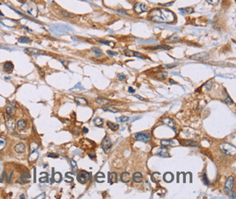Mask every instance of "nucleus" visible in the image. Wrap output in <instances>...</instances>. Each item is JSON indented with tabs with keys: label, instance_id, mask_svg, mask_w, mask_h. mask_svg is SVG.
<instances>
[{
	"label": "nucleus",
	"instance_id": "nucleus-2",
	"mask_svg": "<svg viewBox=\"0 0 236 199\" xmlns=\"http://www.w3.org/2000/svg\"><path fill=\"white\" fill-rule=\"evenodd\" d=\"M219 149L222 153L225 154L230 156H235L236 153V148L235 146L228 143H222L219 145Z\"/></svg>",
	"mask_w": 236,
	"mask_h": 199
},
{
	"label": "nucleus",
	"instance_id": "nucleus-22",
	"mask_svg": "<svg viewBox=\"0 0 236 199\" xmlns=\"http://www.w3.org/2000/svg\"><path fill=\"white\" fill-rule=\"evenodd\" d=\"M161 145L162 146H173L174 145V142L172 140L169 139H163L161 141Z\"/></svg>",
	"mask_w": 236,
	"mask_h": 199
},
{
	"label": "nucleus",
	"instance_id": "nucleus-61",
	"mask_svg": "<svg viewBox=\"0 0 236 199\" xmlns=\"http://www.w3.org/2000/svg\"><path fill=\"white\" fill-rule=\"evenodd\" d=\"M20 199H25V196L23 195V194H22L20 196Z\"/></svg>",
	"mask_w": 236,
	"mask_h": 199
},
{
	"label": "nucleus",
	"instance_id": "nucleus-37",
	"mask_svg": "<svg viewBox=\"0 0 236 199\" xmlns=\"http://www.w3.org/2000/svg\"><path fill=\"white\" fill-rule=\"evenodd\" d=\"M37 156H38V153L36 152V151H34V152H31V154L29 156V159L28 160L30 161H34L37 159Z\"/></svg>",
	"mask_w": 236,
	"mask_h": 199
},
{
	"label": "nucleus",
	"instance_id": "nucleus-60",
	"mask_svg": "<svg viewBox=\"0 0 236 199\" xmlns=\"http://www.w3.org/2000/svg\"><path fill=\"white\" fill-rule=\"evenodd\" d=\"M169 83H171V84H177L175 82H174V80H173L172 79H169Z\"/></svg>",
	"mask_w": 236,
	"mask_h": 199
},
{
	"label": "nucleus",
	"instance_id": "nucleus-32",
	"mask_svg": "<svg viewBox=\"0 0 236 199\" xmlns=\"http://www.w3.org/2000/svg\"><path fill=\"white\" fill-rule=\"evenodd\" d=\"M103 111H110V112H113V113H116L118 111V110L116 108H113L112 106H107V107H105L102 109Z\"/></svg>",
	"mask_w": 236,
	"mask_h": 199
},
{
	"label": "nucleus",
	"instance_id": "nucleus-45",
	"mask_svg": "<svg viewBox=\"0 0 236 199\" xmlns=\"http://www.w3.org/2000/svg\"><path fill=\"white\" fill-rule=\"evenodd\" d=\"M81 132V129L79 127H75L73 130V133L74 135H79Z\"/></svg>",
	"mask_w": 236,
	"mask_h": 199
},
{
	"label": "nucleus",
	"instance_id": "nucleus-12",
	"mask_svg": "<svg viewBox=\"0 0 236 199\" xmlns=\"http://www.w3.org/2000/svg\"><path fill=\"white\" fill-rule=\"evenodd\" d=\"M162 123L164 124V125H166L167 126L170 127L173 130H176L175 128V122L172 119V118H169V117H165L162 119Z\"/></svg>",
	"mask_w": 236,
	"mask_h": 199
},
{
	"label": "nucleus",
	"instance_id": "nucleus-46",
	"mask_svg": "<svg viewBox=\"0 0 236 199\" xmlns=\"http://www.w3.org/2000/svg\"><path fill=\"white\" fill-rule=\"evenodd\" d=\"M118 78L120 81H122L125 79H127V76L124 74H118Z\"/></svg>",
	"mask_w": 236,
	"mask_h": 199
},
{
	"label": "nucleus",
	"instance_id": "nucleus-54",
	"mask_svg": "<svg viewBox=\"0 0 236 199\" xmlns=\"http://www.w3.org/2000/svg\"><path fill=\"white\" fill-rule=\"evenodd\" d=\"M75 88H79V89H84L83 88H82V86H81V83H79L75 87H73V88H71V90H73V89H75Z\"/></svg>",
	"mask_w": 236,
	"mask_h": 199
},
{
	"label": "nucleus",
	"instance_id": "nucleus-24",
	"mask_svg": "<svg viewBox=\"0 0 236 199\" xmlns=\"http://www.w3.org/2000/svg\"><path fill=\"white\" fill-rule=\"evenodd\" d=\"M180 12L182 15H188L193 12L192 7H185V8H180Z\"/></svg>",
	"mask_w": 236,
	"mask_h": 199
},
{
	"label": "nucleus",
	"instance_id": "nucleus-26",
	"mask_svg": "<svg viewBox=\"0 0 236 199\" xmlns=\"http://www.w3.org/2000/svg\"><path fill=\"white\" fill-rule=\"evenodd\" d=\"M107 125L108 127L113 131H116L118 129V127L119 125L118 124H114L111 122H107Z\"/></svg>",
	"mask_w": 236,
	"mask_h": 199
},
{
	"label": "nucleus",
	"instance_id": "nucleus-38",
	"mask_svg": "<svg viewBox=\"0 0 236 199\" xmlns=\"http://www.w3.org/2000/svg\"><path fill=\"white\" fill-rule=\"evenodd\" d=\"M172 47H168V46H156V47H154L153 48H151V49H165V50H168L170 49Z\"/></svg>",
	"mask_w": 236,
	"mask_h": 199
},
{
	"label": "nucleus",
	"instance_id": "nucleus-19",
	"mask_svg": "<svg viewBox=\"0 0 236 199\" xmlns=\"http://www.w3.org/2000/svg\"><path fill=\"white\" fill-rule=\"evenodd\" d=\"M233 185H234V178L233 177L230 176L227 182H226V184H225V189H227V190H232V188H233Z\"/></svg>",
	"mask_w": 236,
	"mask_h": 199
},
{
	"label": "nucleus",
	"instance_id": "nucleus-23",
	"mask_svg": "<svg viewBox=\"0 0 236 199\" xmlns=\"http://www.w3.org/2000/svg\"><path fill=\"white\" fill-rule=\"evenodd\" d=\"M96 102L100 106H105V105H108V104H109L110 103L109 100L106 99L105 98H97L96 99Z\"/></svg>",
	"mask_w": 236,
	"mask_h": 199
},
{
	"label": "nucleus",
	"instance_id": "nucleus-7",
	"mask_svg": "<svg viewBox=\"0 0 236 199\" xmlns=\"http://www.w3.org/2000/svg\"><path fill=\"white\" fill-rule=\"evenodd\" d=\"M101 146L102 148V149L104 150L105 153H108L110 150L111 149V146H112V143H111V141L109 137H105L102 143H101Z\"/></svg>",
	"mask_w": 236,
	"mask_h": 199
},
{
	"label": "nucleus",
	"instance_id": "nucleus-30",
	"mask_svg": "<svg viewBox=\"0 0 236 199\" xmlns=\"http://www.w3.org/2000/svg\"><path fill=\"white\" fill-rule=\"evenodd\" d=\"M26 122L24 120H23V119L19 120V121L17 122V127H18L19 130H23V129H24V128L26 127Z\"/></svg>",
	"mask_w": 236,
	"mask_h": 199
},
{
	"label": "nucleus",
	"instance_id": "nucleus-1",
	"mask_svg": "<svg viewBox=\"0 0 236 199\" xmlns=\"http://www.w3.org/2000/svg\"><path fill=\"white\" fill-rule=\"evenodd\" d=\"M150 20L157 23H172L174 20V15L166 9H154L148 14Z\"/></svg>",
	"mask_w": 236,
	"mask_h": 199
},
{
	"label": "nucleus",
	"instance_id": "nucleus-11",
	"mask_svg": "<svg viewBox=\"0 0 236 199\" xmlns=\"http://www.w3.org/2000/svg\"><path fill=\"white\" fill-rule=\"evenodd\" d=\"M124 54L127 56H137V57H140L141 59H145V56L142 54H141L140 52L135 51H132V50L129 49L125 50L124 51Z\"/></svg>",
	"mask_w": 236,
	"mask_h": 199
},
{
	"label": "nucleus",
	"instance_id": "nucleus-8",
	"mask_svg": "<svg viewBox=\"0 0 236 199\" xmlns=\"http://www.w3.org/2000/svg\"><path fill=\"white\" fill-rule=\"evenodd\" d=\"M191 59L198 61H205L209 58V54L206 52H200L198 54H195L190 56Z\"/></svg>",
	"mask_w": 236,
	"mask_h": 199
},
{
	"label": "nucleus",
	"instance_id": "nucleus-9",
	"mask_svg": "<svg viewBox=\"0 0 236 199\" xmlns=\"http://www.w3.org/2000/svg\"><path fill=\"white\" fill-rule=\"evenodd\" d=\"M134 9L137 13L140 14V13H142L144 12H146L148 9V7L145 4H143V3H141V2H137V3H136L135 4Z\"/></svg>",
	"mask_w": 236,
	"mask_h": 199
},
{
	"label": "nucleus",
	"instance_id": "nucleus-16",
	"mask_svg": "<svg viewBox=\"0 0 236 199\" xmlns=\"http://www.w3.org/2000/svg\"><path fill=\"white\" fill-rule=\"evenodd\" d=\"M6 125H7V129H8V131L12 133L15 130V124L13 121V119H8L7 122H6Z\"/></svg>",
	"mask_w": 236,
	"mask_h": 199
},
{
	"label": "nucleus",
	"instance_id": "nucleus-27",
	"mask_svg": "<svg viewBox=\"0 0 236 199\" xmlns=\"http://www.w3.org/2000/svg\"><path fill=\"white\" fill-rule=\"evenodd\" d=\"M60 13L62 14V15H63V16H64V17H66V18H71V19H73V18H74V17H76V15H73V14H72V13H70V12H67V11H64V10L61 11V12H60Z\"/></svg>",
	"mask_w": 236,
	"mask_h": 199
},
{
	"label": "nucleus",
	"instance_id": "nucleus-18",
	"mask_svg": "<svg viewBox=\"0 0 236 199\" xmlns=\"http://www.w3.org/2000/svg\"><path fill=\"white\" fill-rule=\"evenodd\" d=\"M161 175L159 172H153L151 174V180L155 183H158L161 181Z\"/></svg>",
	"mask_w": 236,
	"mask_h": 199
},
{
	"label": "nucleus",
	"instance_id": "nucleus-14",
	"mask_svg": "<svg viewBox=\"0 0 236 199\" xmlns=\"http://www.w3.org/2000/svg\"><path fill=\"white\" fill-rule=\"evenodd\" d=\"M132 180L136 183H141L143 181V175L141 172H137L132 175Z\"/></svg>",
	"mask_w": 236,
	"mask_h": 199
},
{
	"label": "nucleus",
	"instance_id": "nucleus-5",
	"mask_svg": "<svg viewBox=\"0 0 236 199\" xmlns=\"http://www.w3.org/2000/svg\"><path fill=\"white\" fill-rule=\"evenodd\" d=\"M81 148L85 150H90L94 149L95 146V143L93 141L87 139V138H83L80 141Z\"/></svg>",
	"mask_w": 236,
	"mask_h": 199
},
{
	"label": "nucleus",
	"instance_id": "nucleus-58",
	"mask_svg": "<svg viewBox=\"0 0 236 199\" xmlns=\"http://www.w3.org/2000/svg\"><path fill=\"white\" fill-rule=\"evenodd\" d=\"M59 60H60V62H61L63 63V64L64 66H65V67H66V64H68V62H66L65 60H64V59H60Z\"/></svg>",
	"mask_w": 236,
	"mask_h": 199
},
{
	"label": "nucleus",
	"instance_id": "nucleus-4",
	"mask_svg": "<svg viewBox=\"0 0 236 199\" xmlns=\"http://www.w3.org/2000/svg\"><path fill=\"white\" fill-rule=\"evenodd\" d=\"M135 138L136 140L140 141L144 143H148L151 141V135L148 133H138L135 135Z\"/></svg>",
	"mask_w": 236,
	"mask_h": 199
},
{
	"label": "nucleus",
	"instance_id": "nucleus-28",
	"mask_svg": "<svg viewBox=\"0 0 236 199\" xmlns=\"http://www.w3.org/2000/svg\"><path fill=\"white\" fill-rule=\"evenodd\" d=\"M104 178H105V175L103 173H102V172H98L95 176L96 180L97 182H99V183H103L104 182V180H103Z\"/></svg>",
	"mask_w": 236,
	"mask_h": 199
},
{
	"label": "nucleus",
	"instance_id": "nucleus-43",
	"mask_svg": "<svg viewBox=\"0 0 236 199\" xmlns=\"http://www.w3.org/2000/svg\"><path fill=\"white\" fill-rule=\"evenodd\" d=\"M6 112L8 115H10L13 112V108L11 106H8L6 109Z\"/></svg>",
	"mask_w": 236,
	"mask_h": 199
},
{
	"label": "nucleus",
	"instance_id": "nucleus-3",
	"mask_svg": "<svg viewBox=\"0 0 236 199\" xmlns=\"http://www.w3.org/2000/svg\"><path fill=\"white\" fill-rule=\"evenodd\" d=\"M90 173H88L84 170H82L77 174L76 178L79 183L82 184H85L90 179Z\"/></svg>",
	"mask_w": 236,
	"mask_h": 199
},
{
	"label": "nucleus",
	"instance_id": "nucleus-48",
	"mask_svg": "<svg viewBox=\"0 0 236 199\" xmlns=\"http://www.w3.org/2000/svg\"><path fill=\"white\" fill-rule=\"evenodd\" d=\"M178 38H179V37H178L177 36H176V35H174H174H172L171 37L168 38V39H166V41H169H169H170V40H173V41H174L175 39H177Z\"/></svg>",
	"mask_w": 236,
	"mask_h": 199
},
{
	"label": "nucleus",
	"instance_id": "nucleus-29",
	"mask_svg": "<svg viewBox=\"0 0 236 199\" xmlns=\"http://www.w3.org/2000/svg\"><path fill=\"white\" fill-rule=\"evenodd\" d=\"M18 41L19 43H22V44H28L31 42V39L26 36H21L18 39Z\"/></svg>",
	"mask_w": 236,
	"mask_h": 199
},
{
	"label": "nucleus",
	"instance_id": "nucleus-21",
	"mask_svg": "<svg viewBox=\"0 0 236 199\" xmlns=\"http://www.w3.org/2000/svg\"><path fill=\"white\" fill-rule=\"evenodd\" d=\"M15 151L19 153H23L26 151V146L23 143H18L15 146Z\"/></svg>",
	"mask_w": 236,
	"mask_h": 199
},
{
	"label": "nucleus",
	"instance_id": "nucleus-47",
	"mask_svg": "<svg viewBox=\"0 0 236 199\" xmlns=\"http://www.w3.org/2000/svg\"><path fill=\"white\" fill-rule=\"evenodd\" d=\"M207 2L212 5H217L219 3V0H207Z\"/></svg>",
	"mask_w": 236,
	"mask_h": 199
},
{
	"label": "nucleus",
	"instance_id": "nucleus-50",
	"mask_svg": "<svg viewBox=\"0 0 236 199\" xmlns=\"http://www.w3.org/2000/svg\"><path fill=\"white\" fill-rule=\"evenodd\" d=\"M227 98L226 99V100H225V102L227 103H230V104H233V100L231 99H230V97L228 96V94L227 95Z\"/></svg>",
	"mask_w": 236,
	"mask_h": 199
},
{
	"label": "nucleus",
	"instance_id": "nucleus-20",
	"mask_svg": "<svg viewBox=\"0 0 236 199\" xmlns=\"http://www.w3.org/2000/svg\"><path fill=\"white\" fill-rule=\"evenodd\" d=\"M163 180L166 182V183H171L174 180V175L171 172H166L163 176Z\"/></svg>",
	"mask_w": 236,
	"mask_h": 199
},
{
	"label": "nucleus",
	"instance_id": "nucleus-42",
	"mask_svg": "<svg viewBox=\"0 0 236 199\" xmlns=\"http://www.w3.org/2000/svg\"><path fill=\"white\" fill-rule=\"evenodd\" d=\"M5 144H6L5 140L2 138H0V151H1L5 147Z\"/></svg>",
	"mask_w": 236,
	"mask_h": 199
},
{
	"label": "nucleus",
	"instance_id": "nucleus-31",
	"mask_svg": "<svg viewBox=\"0 0 236 199\" xmlns=\"http://www.w3.org/2000/svg\"><path fill=\"white\" fill-rule=\"evenodd\" d=\"M94 124L97 127H101L103 125V121L100 117H96L93 120Z\"/></svg>",
	"mask_w": 236,
	"mask_h": 199
},
{
	"label": "nucleus",
	"instance_id": "nucleus-35",
	"mask_svg": "<svg viewBox=\"0 0 236 199\" xmlns=\"http://www.w3.org/2000/svg\"><path fill=\"white\" fill-rule=\"evenodd\" d=\"M98 42L102 44H105V45H108V46H110L112 47H113L115 46V44L113 42V41H101V40H99L97 41Z\"/></svg>",
	"mask_w": 236,
	"mask_h": 199
},
{
	"label": "nucleus",
	"instance_id": "nucleus-39",
	"mask_svg": "<svg viewBox=\"0 0 236 199\" xmlns=\"http://www.w3.org/2000/svg\"><path fill=\"white\" fill-rule=\"evenodd\" d=\"M116 120H119V122H126L129 120V117L127 116H121L119 118H116Z\"/></svg>",
	"mask_w": 236,
	"mask_h": 199
},
{
	"label": "nucleus",
	"instance_id": "nucleus-13",
	"mask_svg": "<svg viewBox=\"0 0 236 199\" xmlns=\"http://www.w3.org/2000/svg\"><path fill=\"white\" fill-rule=\"evenodd\" d=\"M131 174L127 172H124L121 175V180L124 183H128L131 181Z\"/></svg>",
	"mask_w": 236,
	"mask_h": 199
},
{
	"label": "nucleus",
	"instance_id": "nucleus-53",
	"mask_svg": "<svg viewBox=\"0 0 236 199\" xmlns=\"http://www.w3.org/2000/svg\"><path fill=\"white\" fill-rule=\"evenodd\" d=\"M60 178H61L60 175L59 173H56V175H55V176H54V179H55V180L59 181V180H60Z\"/></svg>",
	"mask_w": 236,
	"mask_h": 199
},
{
	"label": "nucleus",
	"instance_id": "nucleus-49",
	"mask_svg": "<svg viewBox=\"0 0 236 199\" xmlns=\"http://www.w3.org/2000/svg\"><path fill=\"white\" fill-rule=\"evenodd\" d=\"M107 53H108V54H109L110 56H116V55H118V53L117 52L112 51H110V50H108L107 51Z\"/></svg>",
	"mask_w": 236,
	"mask_h": 199
},
{
	"label": "nucleus",
	"instance_id": "nucleus-55",
	"mask_svg": "<svg viewBox=\"0 0 236 199\" xmlns=\"http://www.w3.org/2000/svg\"><path fill=\"white\" fill-rule=\"evenodd\" d=\"M128 92H129V94H134V93L135 92V91L132 88V87H129V88H128Z\"/></svg>",
	"mask_w": 236,
	"mask_h": 199
},
{
	"label": "nucleus",
	"instance_id": "nucleus-59",
	"mask_svg": "<svg viewBox=\"0 0 236 199\" xmlns=\"http://www.w3.org/2000/svg\"><path fill=\"white\" fill-rule=\"evenodd\" d=\"M83 131H84V133H87L89 132V130H88L87 127H83Z\"/></svg>",
	"mask_w": 236,
	"mask_h": 199
},
{
	"label": "nucleus",
	"instance_id": "nucleus-62",
	"mask_svg": "<svg viewBox=\"0 0 236 199\" xmlns=\"http://www.w3.org/2000/svg\"><path fill=\"white\" fill-rule=\"evenodd\" d=\"M0 15H1V16H4V15L2 14V12H1V11H0Z\"/></svg>",
	"mask_w": 236,
	"mask_h": 199
},
{
	"label": "nucleus",
	"instance_id": "nucleus-33",
	"mask_svg": "<svg viewBox=\"0 0 236 199\" xmlns=\"http://www.w3.org/2000/svg\"><path fill=\"white\" fill-rule=\"evenodd\" d=\"M39 148V145L36 142H32L31 144H30V149L31 151V152H34V151H36V150L38 149Z\"/></svg>",
	"mask_w": 236,
	"mask_h": 199
},
{
	"label": "nucleus",
	"instance_id": "nucleus-51",
	"mask_svg": "<svg viewBox=\"0 0 236 199\" xmlns=\"http://www.w3.org/2000/svg\"><path fill=\"white\" fill-rule=\"evenodd\" d=\"M48 157H51V158H57L58 157V155L56 154V153H50L48 154Z\"/></svg>",
	"mask_w": 236,
	"mask_h": 199
},
{
	"label": "nucleus",
	"instance_id": "nucleus-56",
	"mask_svg": "<svg viewBox=\"0 0 236 199\" xmlns=\"http://www.w3.org/2000/svg\"><path fill=\"white\" fill-rule=\"evenodd\" d=\"M135 96L136 98H137L138 99L141 100V101H145V99H144L143 97H142V96H140V95H135Z\"/></svg>",
	"mask_w": 236,
	"mask_h": 199
},
{
	"label": "nucleus",
	"instance_id": "nucleus-36",
	"mask_svg": "<svg viewBox=\"0 0 236 199\" xmlns=\"http://www.w3.org/2000/svg\"><path fill=\"white\" fill-rule=\"evenodd\" d=\"M27 178H31V175L28 173V172H23V173H22L21 174V176H20V180H21V181L23 183V181H24V180L25 179H27Z\"/></svg>",
	"mask_w": 236,
	"mask_h": 199
},
{
	"label": "nucleus",
	"instance_id": "nucleus-34",
	"mask_svg": "<svg viewBox=\"0 0 236 199\" xmlns=\"http://www.w3.org/2000/svg\"><path fill=\"white\" fill-rule=\"evenodd\" d=\"M92 51H93V52L94 53V54H95L97 57H100V56H102V51L99 48H97V47L92 48Z\"/></svg>",
	"mask_w": 236,
	"mask_h": 199
},
{
	"label": "nucleus",
	"instance_id": "nucleus-15",
	"mask_svg": "<svg viewBox=\"0 0 236 199\" xmlns=\"http://www.w3.org/2000/svg\"><path fill=\"white\" fill-rule=\"evenodd\" d=\"M3 69L6 72H11L13 69H14V65L11 62H6L4 64V66H3Z\"/></svg>",
	"mask_w": 236,
	"mask_h": 199
},
{
	"label": "nucleus",
	"instance_id": "nucleus-44",
	"mask_svg": "<svg viewBox=\"0 0 236 199\" xmlns=\"http://www.w3.org/2000/svg\"><path fill=\"white\" fill-rule=\"evenodd\" d=\"M211 86H212V81H211V80H209V81H208V82L205 84V87H206V90H208V91L211 89Z\"/></svg>",
	"mask_w": 236,
	"mask_h": 199
},
{
	"label": "nucleus",
	"instance_id": "nucleus-52",
	"mask_svg": "<svg viewBox=\"0 0 236 199\" xmlns=\"http://www.w3.org/2000/svg\"><path fill=\"white\" fill-rule=\"evenodd\" d=\"M177 65H178V64H170L164 65V67H166L167 68H172V67H176Z\"/></svg>",
	"mask_w": 236,
	"mask_h": 199
},
{
	"label": "nucleus",
	"instance_id": "nucleus-10",
	"mask_svg": "<svg viewBox=\"0 0 236 199\" xmlns=\"http://www.w3.org/2000/svg\"><path fill=\"white\" fill-rule=\"evenodd\" d=\"M25 52L30 55H40V54H45V51L42 50L37 49L34 48H28L25 49Z\"/></svg>",
	"mask_w": 236,
	"mask_h": 199
},
{
	"label": "nucleus",
	"instance_id": "nucleus-57",
	"mask_svg": "<svg viewBox=\"0 0 236 199\" xmlns=\"http://www.w3.org/2000/svg\"><path fill=\"white\" fill-rule=\"evenodd\" d=\"M38 71H39L40 72V73H41V75H42V76H44L45 75V72H44V71L42 70V69H41L40 67H38Z\"/></svg>",
	"mask_w": 236,
	"mask_h": 199
},
{
	"label": "nucleus",
	"instance_id": "nucleus-17",
	"mask_svg": "<svg viewBox=\"0 0 236 199\" xmlns=\"http://www.w3.org/2000/svg\"><path fill=\"white\" fill-rule=\"evenodd\" d=\"M108 183L110 184L117 183V174L116 172H111L108 174Z\"/></svg>",
	"mask_w": 236,
	"mask_h": 199
},
{
	"label": "nucleus",
	"instance_id": "nucleus-40",
	"mask_svg": "<svg viewBox=\"0 0 236 199\" xmlns=\"http://www.w3.org/2000/svg\"><path fill=\"white\" fill-rule=\"evenodd\" d=\"M71 166H72V167H73V171H74V172H75V171H76V170H77V169H78V166H77L76 162L73 159H71Z\"/></svg>",
	"mask_w": 236,
	"mask_h": 199
},
{
	"label": "nucleus",
	"instance_id": "nucleus-41",
	"mask_svg": "<svg viewBox=\"0 0 236 199\" xmlns=\"http://www.w3.org/2000/svg\"><path fill=\"white\" fill-rule=\"evenodd\" d=\"M203 183H204L206 185H209L210 184V182H209V180H208L207 176H206V175L205 173L203 175Z\"/></svg>",
	"mask_w": 236,
	"mask_h": 199
},
{
	"label": "nucleus",
	"instance_id": "nucleus-25",
	"mask_svg": "<svg viewBox=\"0 0 236 199\" xmlns=\"http://www.w3.org/2000/svg\"><path fill=\"white\" fill-rule=\"evenodd\" d=\"M74 101H75V102L78 105H87V101L85 99H84V98L75 97L74 98Z\"/></svg>",
	"mask_w": 236,
	"mask_h": 199
},
{
	"label": "nucleus",
	"instance_id": "nucleus-6",
	"mask_svg": "<svg viewBox=\"0 0 236 199\" xmlns=\"http://www.w3.org/2000/svg\"><path fill=\"white\" fill-rule=\"evenodd\" d=\"M154 153L155 155L158 156L163 157V158H166V157H169L170 156L167 148L166 146H161V147L157 148L156 150L154 151Z\"/></svg>",
	"mask_w": 236,
	"mask_h": 199
}]
</instances>
